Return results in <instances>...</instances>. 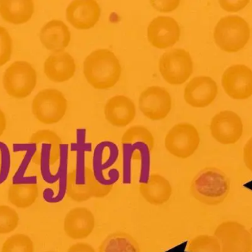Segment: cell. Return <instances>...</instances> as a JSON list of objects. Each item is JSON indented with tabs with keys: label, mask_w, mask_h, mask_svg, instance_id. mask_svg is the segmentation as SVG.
<instances>
[{
	"label": "cell",
	"mask_w": 252,
	"mask_h": 252,
	"mask_svg": "<svg viewBox=\"0 0 252 252\" xmlns=\"http://www.w3.org/2000/svg\"><path fill=\"white\" fill-rule=\"evenodd\" d=\"M83 72L87 82L93 88L108 90L119 81L122 68L113 52L109 49H98L86 57Z\"/></svg>",
	"instance_id": "cell-1"
},
{
	"label": "cell",
	"mask_w": 252,
	"mask_h": 252,
	"mask_svg": "<svg viewBox=\"0 0 252 252\" xmlns=\"http://www.w3.org/2000/svg\"><path fill=\"white\" fill-rule=\"evenodd\" d=\"M230 188V180L223 172L216 167H206L194 178L190 192L201 204L217 206L226 200Z\"/></svg>",
	"instance_id": "cell-2"
},
{
	"label": "cell",
	"mask_w": 252,
	"mask_h": 252,
	"mask_svg": "<svg viewBox=\"0 0 252 252\" xmlns=\"http://www.w3.org/2000/svg\"><path fill=\"white\" fill-rule=\"evenodd\" d=\"M216 44L223 51L236 53L245 47L250 37L249 24L238 16L222 18L214 29Z\"/></svg>",
	"instance_id": "cell-3"
},
{
	"label": "cell",
	"mask_w": 252,
	"mask_h": 252,
	"mask_svg": "<svg viewBox=\"0 0 252 252\" xmlns=\"http://www.w3.org/2000/svg\"><path fill=\"white\" fill-rule=\"evenodd\" d=\"M112 189V185L99 183L90 167H86L79 174L78 170H74L68 175L67 195L76 202H84L93 198H105Z\"/></svg>",
	"instance_id": "cell-4"
},
{
	"label": "cell",
	"mask_w": 252,
	"mask_h": 252,
	"mask_svg": "<svg viewBox=\"0 0 252 252\" xmlns=\"http://www.w3.org/2000/svg\"><path fill=\"white\" fill-rule=\"evenodd\" d=\"M37 72L32 65L16 61L6 70L3 86L6 93L14 99H25L33 91L37 84Z\"/></svg>",
	"instance_id": "cell-5"
},
{
	"label": "cell",
	"mask_w": 252,
	"mask_h": 252,
	"mask_svg": "<svg viewBox=\"0 0 252 252\" xmlns=\"http://www.w3.org/2000/svg\"><path fill=\"white\" fill-rule=\"evenodd\" d=\"M67 108L64 95L56 89L41 90L34 98L32 104L34 116L47 125L59 122L66 115Z\"/></svg>",
	"instance_id": "cell-6"
},
{
	"label": "cell",
	"mask_w": 252,
	"mask_h": 252,
	"mask_svg": "<svg viewBox=\"0 0 252 252\" xmlns=\"http://www.w3.org/2000/svg\"><path fill=\"white\" fill-rule=\"evenodd\" d=\"M160 73L171 85H180L186 82L193 72V62L189 52L176 48L166 52L158 63Z\"/></svg>",
	"instance_id": "cell-7"
},
{
	"label": "cell",
	"mask_w": 252,
	"mask_h": 252,
	"mask_svg": "<svg viewBox=\"0 0 252 252\" xmlns=\"http://www.w3.org/2000/svg\"><path fill=\"white\" fill-rule=\"evenodd\" d=\"M200 144L197 129L188 123H179L173 126L164 139V145L169 153L181 159L192 156Z\"/></svg>",
	"instance_id": "cell-8"
},
{
	"label": "cell",
	"mask_w": 252,
	"mask_h": 252,
	"mask_svg": "<svg viewBox=\"0 0 252 252\" xmlns=\"http://www.w3.org/2000/svg\"><path fill=\"white\" fill-rule=\"evenodd\" d=\"M214 236L221 252H251L252 237L245 226L236 221H226L217 226Z\"/></svg>",
	"instance_id": "cell-9"
},
{
	"label": "cell",
	"mask_w": 252,
	"mask_h": 252,
	"mask_svg": "<svg viewBox=\"0 0 252 252\" xmlns=\"http://www.w3.org/2000/svg\"><path fill=\"white\" fill-rule=\"evenodd\" d=\"M139 106L144 116L151 121H161L171 110V96L164 87L151 86L141 93Z\"/></svg>",
	"instance_id": "cell-10"
},
{
	"label": "cell",
	"mask_w": 252,
	"mask_h": 252,
	"mask_svg": "<svg viewBox=\"0 0 252 252\" xmlns=\"http://www.w3.org/2000/svg\"><path fill=\"white\" fill-rule=\"evenodd\" d=\"M181 28L176 19L170 16H158L148 26L147 36L153 47L167 49L179 41Z\"/></svg>",
	"instance_id": "cell-11"
},
{
	"label": "cell",
	"mask_w": 252,
	"mask_h": 252,
	"mask_svg": "<svg viewBox=\"0 0 252 252\" xmlns=\"http://www.w3.org/2000/svg\"><path fill=\"white\" fill-rule=\"evenodd\" d=\"M222 84L232 99H248L252 95V71L244 65H232L223 73Z\"/></svg>",
	"instance_id": "cell-12"
},
{
	"label": "cell",
	"mask_w": 252,
	"mask_h": 252,
	"mask_svg": "<svg viewBox=\"0 0 252 252\" xmlns=\"http://www.w3.org/2000/svg\"><path fill=\"white\" fill-rule=\"evenodd\" d=\"M210 128L212 136L223 144L236 143L243 134L241 118L231 111H223L215 115Z\"/></svg>",
	"instance_id": "cell-13"
},
{
	"label": "cell",
	"mask_w": 252,
	"mask_h": 252,
	"mask_svg": "<svg viewBox=\"0 0 252 252\" xmlns=\"http://www.w3.org/2000/svg\"><path fill=\"white\" fill-rule=\"evenodd\" d=\"M66 19L77 29L88 30L100 20L101 9L95 0H75L66 10Z\"/></svg>",
	"instance_id": "cell-14"
},
{
	"label": "cell",
	"mask_w": 252,
	"mask_h": 252,
	"mask_svg": "<svg viewBox=\"0 0 252 252\" xmlns=\"http://www.w3.org/2000/svg\"><path fill=\"white\" fill-rule=\"evenodd\" d=\"M218 95L216 81L208 76L192 78L185 87L184 99L193 108H205L212 103Z\"/></svg>",
	"instance_id": "cell-15"
},
{
	"label": "cell",
	"mask_w": 252,
	"mask_h": 252,
	"mask_svg": "<svg viewBox=\"0 0 252 252\" xmlns=\"http://www.w3.org/2000/svg\"><path fill=\"white\" fill-rule=\"evenodd\" d=\"M95 218L91 210L75 207L68 212L63 222L65 233L72 240L85 239L93 233Z\"/></svg>",
	"instance_id": "cell-16"
},
{
	"label": "cell",
	"mask_w": 252,
	"mask_h": 252,
	"mask_svg": "<svg viewBox=\"0 0 252 252\" xmlns=\"http://www.w3.org/2000/svg\"><path fill=\"white\" fill-rule=\"evenodd\" d=\"M75 71V59L67 52L52 53L44 62V74L53 82H66L73 78Z\"/></svg>",
	"instance_id": "cell-17"
},
{
	"label": "cell",
	"mask_w": 252,
	"mask_h": 252,
	"mask_svg": "<svg viewBox=\"0 0 252 252\" xmlns=\"http://www.w3.org/2000/svg\"><path fill=\"white\" fill-rule=\"evenodd\" d=\"M40 41L47 50L53 53L64 51L71 41L69 27L63 21L53 19L41 28Z\"/></svg>",
	"instance_id": "cell-18"
},
{
	"label": "cell",
	"mask_w": 252,
	"mask_h": 252,
	"mask_svg": "<svg viewBox=\"0 0 252 252\" xmlns=\"http://www.w3.org/2000/svg\"><path fill=\"white\" fill-rule=\"evenodd\" d=\"M106 121L117 127H125L136 117L134 102L126 96L118 95L109 99L104 107Z\"/></svg>",
	"instance_id": "cell-19"
},
{
	"label": "cell",
	"mask_w": 252,
	"mask_h": 252,
	"mask_svg": "<svg viewBox=\"0 0 252 252\" xmlns=\"http://www.w3.org/2000/svg\"><path fill=\"white\" fill-rule=\"evenodd\" d=\"M142 198L151 205L160 206L167 203L173 194L170 181L159 174H151L147 183L139 185Z\"/></svg>",
	"instance_id": "cell-20"
},
{
	"label": "cell",
	"mask_w": 252,
	"mask_h": 252,
	"mask_svg": "<svg viewBox=\"0 0 252 252\" xmlns=\"http://www.w3.org/2000/svg\"><path fill=\"white\" fill-rule=\"evenodd\" d=\"M35 12L32 0H0V16L5 22L22 25L31 20Z\"/></svg>",
	"instance_id": "cell-21"
},
{
	"label": "cell",
	"mask_w": 252,
	"mask_h": 252,
	"mask_svg": "<svg viewBox=\"0 0 252 252\" xmlns=\"http://www.w3.org/2000/svg\"><path fill=\"white\" fill-rule=\"evenodd\" d=\"M30 142L36 145L38 147V150L33 156L34 162L36 164L41 162L42 148L48 146L47 151L50 153V165L54 166L57 164L60 158L62 140L56 133L49 130H39L32 135Z\"/></svg>",
	"instance_id": "cell-22"
},
{
	"label": "cell",
	"mask_w": 252,
	"mask_h": 252,
	"mask_svg": "<svg viewBox=\"0 0 252 252\" xmlns=\"http://www.w3.org/2000/svg\"><path fill=\"white\" fill-rule=\"evenodd\" d=\"M99 252H141L140 247L134 238L118 232L105 238L99 247Z\"/></svg>",
	"instance_id": "cell-23"
},
{
	"label": "cell",
	"mask_w": 252,
	"mask_h": 252,
	"mask_svg": "<svg viewBox=\"0 0 252 252\" xmlns=\"http://www.w3.org/2000/svg\"><path fill=\"white\" fill-rule=\"evenodd\" d=\"M38 197L36 184H15L10 186L7 193L9 202L19 209H26L35 204Z\"/></svg>",
	"instance_id": "cell-24"
},
{
	"label": "cell",
	"mask_w": 252,
	"mask_h": 252,
	"mask_svg": "<svg viewBox=\"0 0 252 252\" xmlns=\"http://www.w3.org/2000/svg\"><path fill=\"white\" fill-rule=\"evenodd\" d=\"M121 143L124 146H135L142 144L148 152H151L154 147V138L152 133L143 126L130 127L123 135Z\"/></svg>",
	"instance_id": "cell-25"
},
{
	"label": "cell",
	"mask_w": 252,
	"mask_h": 252,
	"mask_svg": "<svg viewBox=\"0 0 252 252\" xmlns=\"http://www.w3.org/2000/svg\"><path fill=\"white\" fill-rule=\"evenodd\" d=\"M187 250L189 252H221V247L214 235H202L191 239Z\"/></svg>",
	"instance_id": "cell-26"
},
{
	"label": "cell",
	"mask_w": 252,
	"mask_h": 252,
	"mask_svg": "<svg viewBox=\"0 0 252 252\" xmlns=\"http://www.w3.org/2000/svg\"><path fill=\"white\" fill-rule=\"evenodd\" d=\"M32 240L24 234H16L7 238L1 247V252H34Z\"/></svg>",
	"instance_id": "cell-27"
},
{
	"label": "cell",
	"mask_w": 252,
	"mask_h": 252,
	"mask_svg": "<svg viewBox=\"0 0 252 252\" xmlns=\"http://www.w3.org/2000/svg\"><path fill=\"white\" fill-rule=\"evenodd\" d=\"M19 217L14 209L0 205V235L11 233L19 226Z\"/></svg>",
	"instance_id": "cell-28"
},
{
	"label": "cell",
	"mask_w": 252,
	"mask_h": 252,
	"mask_svg": "<svg viewBox=\"0 0 252 252\" xmlns=\"http://www.w3.org/2000/svg\"><path fill=\"white\" fill-rule=\"evenodd\" d=\"M13 52V41L7 30L0 26V67L10 61Z\"/></svg>",
	"instance_id": "cell-29"
},
{
	"label": "cell",
	"mask_w": 252,
	"mask_h": 252,
	"mask_svg": "<svg viewBox=\"0 0 252 252\" xmlns=\"http://www.w3.org/2000/svg\"><path fill=\"white\" fill-rule=\"evenodd\" d=\"M150 4L158 11L169 13L176 10L180 4L179 0H151Z\"/></svg>",
	"instance_id": "cell-30"
},
{
	"label": "cell",
	"mask_w": 252,
	"mask_h": 252,
	"mask_svg": "<svg viewBox=\"0 0 252 252\" xmlns=\"http://www.w3.org/2000/svg\"><path fill=\"white\" fill-rule=\"evenodd\" d=\"M220 7L223 10L229 12H237L242 10L250 3L249 0H243V1H225V0H220L219 1Z\"/></svg>",
	"instance_id": "cell-31"
},
{
	"label": "cell",
	"mask_w": 252,
	"mask_h": 252,
	"mask_svg": "<svg viewBox=\"0 0 252 252\" xmlns=\"http://www.w3.org/2000/svg\"><path fill=\"white\" fill-rule=\"evenodd\" d=\"M244 161L246 167L252 173V138L247 142L244 146Z\"/></svg>",
	"instance_id": "cell-32"
},
{
	"label": "cell",
	"mask_w": 252,
	"mask_h": 252,
	"mask_svg": "<svg viewBox=\"0 0 252 252\" xmlns=\"http://www.w3.org/2000/svg\"><path fill=\"white\" fill-rule=\"evenodd\" d=\"M67 252H97L90 244L87 243H77L68 249Z\"/></svg>",
	"instance_id": "cell-33"
},
{
	"label": "cell",
	"mask_w": 252,
	"mask_h": 252,
	"mask_svg": "<svg viewBox=\"0 0 252 252\" xmlns=\"http://www.w3.org/2000/svg\"><path fill=\"white\" fill-rule=\"evenodd\" d=\"M8 170L9 167L4 166V157H3L2 152L0 149V184L7 179Z\"/></svg>",
	"instance_id": "cell-34"
},
{
	"label": "cell",
	"mask_w": 252,
	"mask_h": 252,
	"mask_svg": "<svg viewBox=\"0 0 252 252\" xmlns=\"http://www.w3.org/2000/svg\"><path fill=\"white\" fill-rule=\"evenodd\" d=\"M6 128H7V118H6L5 114L0 109V137L4 134Z\"/></svg>",
	"instance_id": "cell-35"
},
{
	"label": "cell",
	"mask_w": 252,
	"mask_h": 252,
	"mask_svg": "<svg viewBox=\"0 0 252 252\" xmlns=\"http://www.w3.org/2000/svg\"><path fill=\"white\" fill-rule=\"evenodd\" d=\"M249 231H250V234H251V235H252V227Z\"/></svg>",
	"instance_id": "cell-36"
},
{
	"label": "cell",
	"mask_w": 252,
	"mask_h": 252,
	"mask_svg": "<svg viewBox=\"0 0 252 252\" xmlns=\"http://www.w3.org/2000/svg\"><path fill=\"white\" fill-rule=\"evenodd\" d=\"M52 252V251H47V252Z\"/></svg>",
	"instance_id": "cell-37"
}]
</instances>
